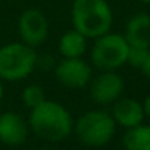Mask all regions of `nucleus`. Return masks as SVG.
Segmentation results:
<instances>
[{
  "label": "nucleus",
  "mask_w": 150,
  "mask_h": 150,
  "mask_svg": "<svg viewBox=\"0 0 150 150\" xmlns=\"http://www.w3.org/2000/svg\"><path fill=\"white\" fill-rule=\"evenodd\" d=\"M140 71H141V74L144 75L147 80H150V50H149V53H147V56H146V59H144Z\"/></svg>",
  "instance_id": "nucleus-17"
},
{
  "label": "nucleus",
  "mask_w": 150,
  "mask_h": 150,
  "mask_svg": "<svg viewBox=\"0 0 150 150\" xmlns=\"http://www.w3.org/2000/svg\"><path fill=\"white\" fill-rule=\"evenodd\" d=\"M141 105H143V110H144V115L147 116V118H150V93L144 97V100L141 102Z\"/></svg>",
  "instance_id": "nucleus-18"
},
{
  "label": "nucleus",
  "mask_w": 150,
  "mask_h": 150,
  "mask_svg": "<svg viewBox=\"0 0 150 150\" xmlns=\"http://www.w3.org/2000/svg\"><path fill=\"white\" fill-rule=\"evenodd\" d=\"M57 60L54 59L53 54L50 53H43L38 54L37 53V63H35V69H41V71H53L56 66Z\"/></svg>",
  "instance_id": "nucleus-16"
},
{
  "label": "nucleus",
  "mask_w": 150,
  "mask_h": 150,
  "mask_svg": "<svg viewBox=\"0 0 150 150\" xmlns=\"http://www.w3.org/2000/svg\"><path fill=\"white\" fill-rule=\"evenodd\" d=\"M75 137L87 147H103L109 144L116 134V124L110 112L93 109L74 121Z\"/></svg>",
  "instance_id": "nucleus-3"
},
{
  "label": "nucleus",
  "mask_w": 150,
  "mask_h": 150,
  "mask_svg": "<svg viewBox=\"0 0 150 150\" xmlns=\"http://www.w3.org/2000/svg\"><path fill=\"white\" fill-rule=\"evenodd\" d=\"M38 150H54L53 147H50V146H41Z\"/></svg>",
  "instance_id": "nucleus-20"
},
{
  "label": "nucleus",
  "mask_w": 150,
  "mask_h": 150,
  "mask_svg": "<svg viewBox=\"0 0 150 150\" xmlns=\"http://www.w3.org/2000/svg\"><path fill=\"white\" fill-rule=\"evenodd\" d=\"M71 19L72 28L94 40L112 30L113 12L109 0H74Z\"/></svg>",
  "instance_id": "nucleus-2"
},
{
  "label": "nucleus",
  "mask_w": 150,
  "mask_h": 150,
  "mask_svg": "<svg viewBox=\"0 0 150 150\" xmlns=\"http://www.w3.org/2000/svg\"><path fill=\"white\" fill-rule=\"evenodd\" d=\"M93 66L83 57H62L57 60L53 74L59 84L66 88L78 90L90 84L93 78Z\"/></svg>",
  "instance_id": "nucleus-7"
},
{
  "label": "nucleus",
  "mask_w": 150,
  "mask_h": 150,
  "mask_svg": "<svg viewBox=\"0 0 150 150\" xmlns=\"http://www.w3.org/2000/svg\"><path fill=\"white\" fill-rule=\"evenodd\" d=\"M27 121L30 131L46 143L63 141L74 131V118L71 112L59 102L49 99L30 109Z\"/></svg>",
  "instance_id": "nucleus-1"
},
{
  "label": "nucleus",
  "mask_w": 150,
  "mask_h": 150,
  "mask_svg": "<svg viewBox=\"0 0 150 150\" xmlns=\"http://www.w3.org/2000/svg\"><path fill=\"white\" fill-rule=\"evenodd\" d=\"M140 3H144V5H150V0H138Z\"/></svg>",
  "instance_id": "nucleus-21"
},
{
  "label": "nucleus",
  "mask_w": 150,
  "mask_h": 150,
  "mask_svg": "<svg viewBox=\"0 0 150 150\" xmlns=\"http://www.w3.org/2000/svg\"><path fill=\"white\" fill-rule=\"evenodd\" d=\"M129 44L121 33H106L97 38L90 50V63L94 69L118 71L127 65Z\"/></svg>",
  "instance_id": "nucleus-5"
},
{
  "label": "nucleus",
  "mask_w": 150,
  "mask_h": 150,
  "mask_svg": "<svg viewBox=\"0 0 150 150\" xmlns=\"http://www.w3.org/2000/svg\"><path fill=\"white\" fill-rule=\"evenodd\" d=\"M3 97H5V86H3V81L0 80V105L3 102Z\"/></svg>",
  "instance_id": "nucleus-19"
},
{
  "label": "nucleus",
  "mask_w": 150,
  "mask_h": 150,
  "mask_svg": "<svg viewBox=\"0 0 150 150\" xmlns=\"http://www.w3.org/2000/svg\"><path fill=\"white\" fill-rule=\"evenodd\" d=\"M150 49H143V47H131L129 46V50H128V57H127V63L132 68H137L140 69L147 53H149Z\"/></svg>",
  "instance_id": "nucleus-15"
},
{
  "label": "nucleus",
  "mask_w": 150,
  "mask_h": 150,
  "mask_svg": "<svg viewBox=\"0 0 150 150\" xmlns=\"http://www.w3.org/2000/svg\"><path fill=\"white\" fill-rule=\"evenodd\" d=\"M110 106H112L110 115H112L116 127H122V128L128 129V128L143 124V121L146 118L141 102H138L132 97H119Z\"/></svg>",
  "instance_id": "nucleus-10"
},
{
  "label": "nucleus",
  "mask_w": 150,
  "mask_h": 150,
  "mask_svg": "<svg viewBox=\"0 0 150 150\" xmlns=\"http://www.w3.org/2000/svg\"><path fill=\"white\" fill-rule=\"evenodd\" d=\"M124 37L131 47L150 49V15L144 12L132 15L125 24Z\"/></svg>",
  "instance_id": "nucleus-11"
},
{
  "label": "nucleus",
  "mask_w": 150,
  "mask_h": 150,
  "mask_svg": "<svg viewBox=\"0 0 150 150\" xmlns=\"http://www.w3.org/2000/svg\"><path fill=\"white\" fill-rule=\"evenodd\" d=\"M125 150H150V125L140 124L128 128L122 137Z\"/></svg>",
  "instance_id": "nucleus-13"
},
{
  "label": "nucleus",
  "mask_w": 150,
  "mask_h": 150,
  "mask_svg": "<svg viewBox=\"0 0 150 150\" xmlns=\"http://www.w3.org/2000/svg\"><path fill=\"white\" fill-rule=\"evenodd\" d=\"M37 52L22 41L8 43L0 47V80L18 83L35 71Z\"/></svg>",
  "instance_id": "nucleus-4"
},
{
  "label": "nucleus",
  "mask_w": 150,
  "mask_h": 150,
  "mask_svg": "<svg viewBox=\"0 0 150 150\" xmlns=\"http://www.w3.org/2000/svg\"><path fill=\"white\" fill-rule=\"evenodd\" d=\"M16 31L22 43L37 49L47 41L50 24L41 9L28 8L19 15L16 22Z\"/></svg>",
  "instance_id": "nucleus-6"
},
{
  "label": "nucleus",
  "mask_w": 150,
  "mask_h": 150,
  "mask_svg": "<svg viewBox=\"0 0 150 150\" xmlns=\"http://www.w3.org/2000/svg\"><path fill=\"white\" fill-rule=\"evenodd\" d=\"M30 132L28 121L21 113L13 110L0 113V143L18 147L27 141Z\"/></svg>",
  "instance_id": "nucleus-9"
},
{
  "label": "nucleus",
  "mask_w": 150,
  "mask_h": 150,
  "mask_svg": "<svg viewBox=\"0 0 150 150\" xmlns=\"http://www.w3.org/2000/svg\"><path fill=\"white\" fill-rule=\"evenodd\" d=\"M87 87L94 103L99 106H110L113 102L122 97L125 81L118 71H100L96 77L93 75Z\"/></svg>",
  "instance_id": "nucleus-8"
},
{
  "label": "nucleus",
  "mask_w": 150,
  "mask_h": 150,
  "mask_svg": "<svg viewBox=\"0 0 150 150\" xmlns=\"http://www.w3.org/2000/svg\"><path fill=\"white\" fill-rule=\"evenodd\" d=\"M87 37L72 28L62 34L57 49L62 57H83L87 52Z\"/></svg>",
  "instance_id": "nucleus-12"
},
{
  "label": "nucleus",
  "mask_w": 150,
  "mask_h": 150,
  "mask_svg": "<svg viewBox=\"0 0 150 150\" xmlns=\"http://www.w3.org/2000/svg\"><path fill=\"white\" fill-rule=\"evenodd\" d=\"M46 99H47L46 97V90L38 84H28L21 93V100H22L24 106L28 108V109H33V108L38 106Z\"/></svg>",
  "instance_id": "nucleus-14"
}]
</instances>
